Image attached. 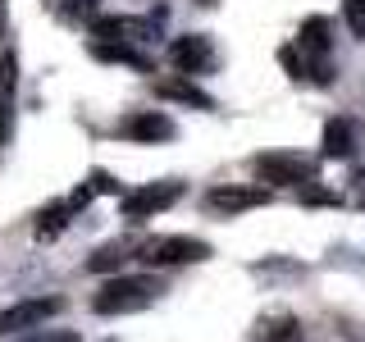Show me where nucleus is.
<instances>
[{"mask_svg":"<svg viewBox=\"0 0 365 342\" xmlns=\"http://www.w3.org/2000/svg\"><path fill=\"white\" fill-rule=\"evenodd\" d=\"M123 260H128V247H123V242H106V247L91 251L87 269H91V274H110V269H119Z\"/></svg>","mask_w":365,"mask_h":342,"instance_id":"15","label":"nucleus"},{"mask_svg":"<svg viewBox=\"0 0 365 342\" xmlns=\"http://www.w3.org/2000/svg\"><path fill=\"white\" fill-rule=\"evenodd\" d=\"M55 338H60V333H32V328H28V338H19V342H55Z\"/></svg>","mask_w":365,"mask_h":342,"instance_id":"24","label":"nucleus"},{"mask_svg":"<svg viewBox=\"0 0 365 342\" xmlns=\"http://www.w3.org/2000/svg\"><path fill=\"white\" fill-rule=\"evenodd\" d=\"M256 174L265 182H292V187H302V182L319 178V160L292 155V151H269V155H256Z\"/></svg>","mask_w":365,"mask_h":342,"instance_id":"3","label":"nucleus"},{"mask_svg":"<svg viewBox=\"0 0 365 342\" xmlns=\"http://www.w3.org/2000/svg\"><path fill=\"white\" fill-rule=\"evenodd\" d=\"M96 41H160V23L155 19H133V14H110L91 23Z\"/></svg>","mask_w":365,"mask_h":342,"instance_id":"6","label":"nucleus"},{"mask_svg":"<svg viewBox=\"0 0 365 342\" xmlns=\"http://www.w3.org/2000/svg\"><path fill=\"white\" fill-rule=\"evenodd\" d=\"M87 51L96 55V60H106V64H128V68H142V73L151 68V60H146L133 41H91Z\"/></svg>","mask_w":365,"mask_h":342,"instance_id":"14","label":"nucleus"},{"mask_svg":"<svg viewBox=\"0 0 365 342\" xmlns=\"http://www.w3.org/2000/svg\"><path fill=\"white\" fill-rule=\"evenodd\" d=\"M5 137H9V105H5V96H0V146H5Z\"/></svg>","mask_w":365,"mask_h":342,"instance_id":"23","label":"nucleus"},{"mask_svg":"<svg viewBox=\"0 0 365 342\" xmlns=\"http://www.w3.org/2000/svg\"><path fill=\"white\" fill-rule=\"evenodd\" d=\"M197 5H215V0H197Z\"/></svg>","mask_w":365,"mask_h":342,"instance_id":"27","label":"nucleus"},{"mask_svg":"<svg viewBox=\"0 0 365 342\" xmlns=\"http://www.w3.org/2000/svg\"><path fill=\"white\" fill-rule=\"evenodd\" d=\"M279 60H283V68H288L292 78H306V60H302V51H297V41H292V46H283Z\"/></svg>","mask_w":365,"mask_h":342,"instance_id":"20","label":"nucleus"},{"mask_svg":"<svg viewBox=\"0 0 365 342\" xmlns=\"http://www.w3.org/2000/svg\"><path fill=\"white\" fill-rule=\"evenodd\" d=\"M14 73H19V60L0 55V96H14Z\"/></svg>","mask_w":365,"mask_h":342,"instance_id":"19","label":"nucleus"},{"mask_svg":"<svg viewBox=\"0 0 365 342\" xmlns=\"http://www.w3.org/2000/svg\"><path fill=\"white\" fill-rule=\"evenodd\" d=\"M119 137H133V142H165V137H174V123L155 110H142V114H128V119L119 123Z\"/></svg>","mask_w":365,"mask_h":342,"instance_id":"9","label":"nucleus"},{"mask_svg":"<svg viewBox=\"0 0 365 342\" xmlns=\"http://www.w3.org/2000/svg\"><path fill=\"white\" fill-rule=\"evenodd\" d=\"M137 260L142 265H197V260H210V242H201V237H146L142 247H137Z\"/></svg>","mask_w":365,"mask_h":342,"instance_id":"2","label":"nucleus"},{"mask_svg":"<svg viewBox=\"0 0 365 342\" xmlns=\"http://www.w3.org/2000/svg\"><path fill=\"white\" fill-rule=\"evenodd\" d=\"M55 342H78V333H60V338H55Z\"/></svg>","mask_w":365,"mask_h":342,"instance_id":"25","label":"nucleus"},{"mask_svg":"<svg viewBox=\"0 0 365 342\" xmlns=\"http://www.w3.org/2000/svg\"><path fill=\"white\" fill-rule=\"evenodd\" d=\"M342 14L351 23V37L365 41V0H342Z\"/></svg>","mask_w":365,"mask_h":342,"instance_id":"18","label":"nucleus"},{"mask_svg":"<svg viewBox=\"0 0 365 342\" xmlns=\"http://www.w3.org/2000/svg\"><path fill=\"white\" fill-rule=\"evenodd\" d=\"M60 311H64L60 296H28V301H14V306H5V311H0V338L28 333V328L46 324V319L60 315Z\"/></svg>","mask_w":365,"mask_h":342,"instance_id":"4","label":"nucleus"},{"mask_svg":"<svg viewBox=\"0 0 365 342\" xmlns=\"http://www.w3.org/2000/svg\"><path fill=\"white\" fill-rule=\"evenodd\" d=\"M160 292H165V279H155V274L110 279L106 288L91 296V311H96V315H128V311H142V306H151Z\"/></svg>","mask_w":365,"mask_h":342,"instance_id":"1","label":"nucleus"},{"mask_svg":"<svg viewBox=\"0 0 365 342\" xmlns=\"http://www.w3.org/2000/svg\"><path fill=\"white\" fill-rule=\"evenodd\" d=\"M297 338H302V328H297V315L288 311H269L251 324V342H297Z\"/></svg>","mask_w":365,"mask_h":342,"instance_id":"11","label":"nucleus"},{"mask_svg":"<svg viewBox=\"0 0 365 342\" xmlns=\"http://www.w3.org/2000/svg\"><path fill=\"white\" fill-rule=\"evenodd\" d=\"M155 96L160 100H178V105H192V110H210L215 105L201 87L187 83V78H155Z\"/></svg>","mask_w":365,"mask_h":342,"instance_id":"13","label":"nucleus"},{"mask_svg":"<svg viewBox=\"0 0 365 342\" xmlns=\"http://www.w3.org/2000/svg\"><path fill=\"white\" fill-rule=\"evenodd\" d=\"M329 46H334V23H329L324 14L306 19V23H302V37H297L302 60H329Z\"/></svg>","mask_w":365,"mask_h":342,"instance_id":"10","label":"nucleus"},{"mask_svg":"<svg viewBox=\"0 0 365 342\" xmlns=\"http://www.w3.org/2000/svg\"><path fill=\"white\" fill-rule=\"evenodd\" d=\"M182 197V182H146V187H137L123 197V214L128 219H151V214L169 210Z\"/></svg>","mask_w":365,"mask_h":342,"instance_id":"5","label":"nucleus"},{"mask_svg":"<svg viewBox=\"0 0 365 342\" xmlns=\"http://www.w3.org/2000/svg\"><path fill=\"white\" fill-rule=\"evenodd\" d=\"M0 32H5V0H0Z\"/></svg>","mask_w":365,"mask_h":342,"instance_id":"26","label":"nucleus"},{"mask_svg":"<svg viewBox=\"0 0 365 342\" xmlns=\"http://www.w3.org/2000/svg\"><path fill=\"white\" fill-rule=\"evenodd\" d=\"M351 151H356V123L334 114V119L324 123V155L329 160H351Z\"/></svg>","mask_w":365,"mask_h":342,"instance_id":"12","label":"nucleus"},{"mask_svg":"<svg viewBox=\"0 0 365 342\" xmlns=\"http://www.w3.org/2000/svg\"><path fill=\"white\" fill-rule=\"evenodd\" d=\"M96 9H101V0H64L60 19L64 23H96Z\"/></svg>","mask_w":365,"mask_h":342,"instance_id":"17","label":"nucleus"},{"mask_svg":"<svg viewBox=\"0 0 365 342\" xmlns=\"http://www.w3.org/2000/svg\"><path fill=\"white\" fill-rule=\"evenodd\" d=\"M302 201L306 205H334L338 197H329V192H302Z\"/></svg>","mask_w":365,"mask_h":342,"instance_id":"22","label":"nucleus"},{"mask_svg":"<svg viewBox=\"0 0 365 342\" xmlns=\"http://www.w3.org/2000/svg\"><path fill=\"white\" fill-rule=\"evenodd\" d=\"M169 64H174L178 73H201V68L210 64V41H205L201 32L174 37V41H169Z\"/></svg>","mask_w":365,"mask_h":342,"instance_id":"8","label":"nucleus"},{"mask_svg":"<svg viewBox=\"0 0 365 342\" xmlns=\"http://www.w3.org/2000/svg\"><path fill=\"white\" fill-rule=\"evenodd\" d=\"M87 187H91V192H119V182H114V174H106V169H91Z\"/></svg>","mask_w":365,"mask_h":342,"instance_id":"21","label":"nucleus"},{"mask_svg":"<svg viewBox=\"0 0 365 342\" xmlns=\"http://www.w3.org/2000/svg\"><path fill=\"white\" fill-rule=\"evenodd\" d=\"M205 205L220 214H242V210H256V205H269V192L265 187H215L205 192Z\"/></svg>","mask_w":365,"mask_h":342,"instance_id":"7","label":"nucleus"},{"mask_svg":"<svg viewBox=\"0 0 365 342\" xmlns=\"http://www.w3.org/2000/svg\"><path fill=\"white\" fill-rule=\"evenodd\" d=\"M68 214H73V205H46V210H41V224H37V237H55V233H60V228L68 224Z\"/></svg>","mask_w":365,"mask_h":342,"instance_id":"16","label":"nucleus"}]
</instances>
